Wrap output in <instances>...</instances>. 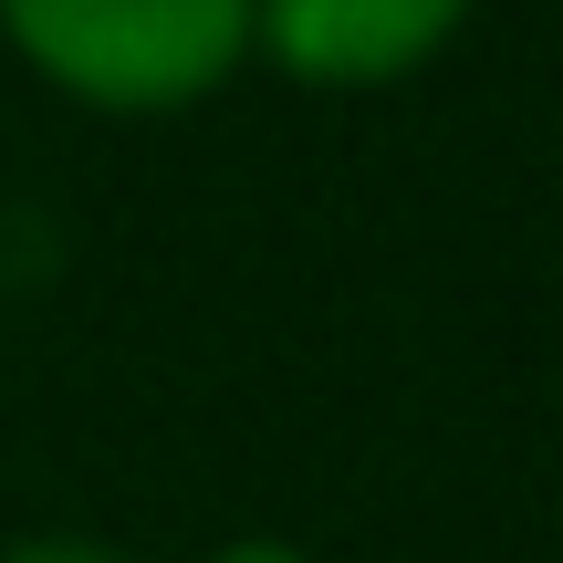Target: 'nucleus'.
Masks as SVG:
<instances>
[{"label": "nucleus", "mask_w": 563, "mask_h": 563, "mask_svg": "<svg viewBox=\"0 0 563 563\" xmlns=\"http://www.w3.org/2000/svg\"><path fill=\"white\" fill-rule=\"evenodd\" d=\"M0 42L84 115H188L251 63V0H0Z\"/></svg>", "instance_id": "nucleus-1"}, {"label": "nucleus", "mask_w": 563, "mask_h": 563, "mask_svg": "<svg viewBox=\"0 0 563 563\" xmlns=\"http://www.w3.org/2000/svg\"><path fill=\"white\" fill-rule=\"evenodd\" d=\"M481 0H251V63L302 95H386L470 32Z\"/></svg>", "instance_id": "nucleus-2"}, {"label": "nucleus", "mask_w": 563, "mask_h": 563, "mask_svg": "<svg viewBox=\"0 0 563 563\" xmlns=\"http://www.w3.org/2000/svg\"><path fill=\"white\" fill-rule=\"evenodd\" d=\"M0 563H136V553L104 532H21V543H0Z\"/></svg>", "instance_id": "nucleus-3"}, {"label": "nucleus", "mask_w": 563, "mask_h": 563, "mask_svg": "<svg viewBox=\"0 0 563 563\" xmlns=\"http://www.w3.org/2000/svg\"><path fill=\"white\" fill-rule=\"evenodd\" d=\"M199 563H313V553L282 543V532H241V543H220V553H199Z\"/></svg>", "instance_id": "nucleus-4"}]
</instances>
